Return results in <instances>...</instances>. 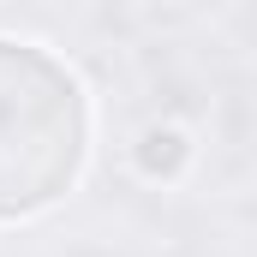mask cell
Returning a JSON list of instances; mask_svg holds the SVG:
<instances>
[{"label":"cell","mask_w":257,"mask_h":257,"mask_svg":"<svg viewBox=\"0 0 257 257\" xmlns=\"http://www.w3.org/2000/svg\"><path fill=\"white\" fill-rule=\"evenodd\" d=\"M90 108L54 54L0 36V221H24L78 186Z\"/></svg>","instance_id":"1"}]
</instances>
